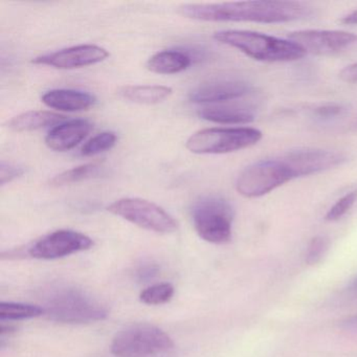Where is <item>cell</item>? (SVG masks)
Here are the masks:
<instances>
[{
	"mask_svg": "<svg viewBox=\"0 0 357 357\" xmlns=\"http://www.w3.org/2000/svg\"><path fill=\"white\" fill-rule=\"evenodd\" d=\"M179 13L190 20L213 22H258L286 24L303 20L310 10L298 1L257 0L221 3H193L179 8Z\"/></svg>",
	"mask_w": 357,
	"mask_h": 357,
	"instance_id": "6da1fadb",
	"label": "cell"
},
{
	"mask_svg": "<svg viewBox=\"0 0 357 357\" xmlns=\"http://www.w3.org/2000/svg\"><path fill=\"white\" fill-rule=\"evenodd\" d=\"M215 40L229 45L257 61L280 63L302 59L306 52L289 39L252 31L227 30L215 33Z\"/></svg>",
	"mask_w": 357,
	"mask_h": 357,
	"instance_id": "7a4b0ae2",
	"label": "cell"
},
{
	"mask_svg": "<svg viewBox=\"0 0 357 357\" xmlns=\"http://www.w3.org/2000/svg\"><path fill=\"white\" fill-rule=\"evenodd\" d=\"M234 217L233 206L220 196H204L192 208V220L196 231L202 239L210 243L231 241Z\"/></svg>",
	"mask_w": 357,
	"mask_h": 357,
	"instance_id": "3957f363",
	"label": "cell"
},
{
	"mask_svg": "<svg viewBox=\"0 0 357 357\" xmlns=\"http://www.w3.org/2000/svg\"><path fill=\"white\" fill-rule=\"evenodd\" d=\"M262 132L252 127L202 129L188 139L187 149L196 154H225L257 145Z\"/></svg>",
	"mask_w": 357,
	"mask_h": 357,
	"instance_id": "277c9868",
	"label": "cell"
},
{
	"mask_svg": "<svg viewBox=\"0 0 357 357\" xmlns=\"http://www.w3.org/2000/svg\"><path fill=\"white\" fill-rule=\"evenodd\" d=\"M294 179V173L283 158L259 160L240 173L236 190L243 197H262Z\"/></svg>",
	"mask_w": 357,
	"mask_h": 357,
	"instance_id": "5b68a950",
	"label": "cell"
},
{
	"mask_svg": "<svg viewBox=\"0 0 357 357\" xmlns=\"http://www.w3.org/2000/svg\"><path fill=\"white\" fill-rule=\"evenodd\" d=\"M174 346L172 338L160 328L137 324L121 330L112 342L116 357H146L166 352Z\"/></svg>",
	"mask_w": 357,
	"mask_h": 357,
	"instance_id": "8992f818",
	"label": "cell"
},
{
	"mask_svg": "<svg viewBox=\"0 0 357 357\" xmlns=\"http://www.w3.org/2000/svg\"><path fill=\"white\" fill-rule=\"evenodd\" d=\"M45 313L52 321L64 324L95 323L108 315L103 304L78 289L58 292L50 300Z\"/></svg>",
	"mask_w": 357,
	"mask_h": 357,
	"instance_id": "52a82bcc",
	"label": "cell"
},
{
	"mask_svg": "<svg viewBox=\"0 0 357 357\" xmlns=\"http://www.w3.org/2000/svg\"><path fill=\"white\" fill-rule=\"evenodd\" d=\"M108 212L142 229L158 234H170L177 222L162 206L142 198H122L107 206Z\"/></svg>",
	"mask_w": 357,
	"mask_h": 357,
	"instance_id": "ba28073f",
	"label": "cell"
},
{
	"mask_svg": "<svg viewBox=\"0 0 357 357\" xmlns=\"http://www.w3.org/2000/svg\"><path fill=\"white\" fill-rule=\"evenodd\" d=\"M288 39L306 53L335 56L357 50V35L344 31L303 30L290 33Z\"/></svg>",
	"mask_w": 357,
	"mask_h": 357,
	"instance_id": "9c48e42d",
	"label": "cell"
},
{
	"mask_svg": "<svg viewBox=\"0 0 357 357\" xmlns=\"http://www.w3.org/2000/svg\"><path fill=\"white\" fill-rule=\"evenodd\" d=\"M91 237L72 229H59L37 240L29 248V255L40 260H55L93 248Z\"/></svg>",
	"mask_w": 357,
	"mask_h": 357,
	"instance_id": "30bf717a",
	"label": "cell"
},
{
	"mask_svg": "<svg viewBox=\"0 0 357 357\" xmlns=\"http://www.w3.org/2000/svg\"><path fill=\"white\" fill-rule=\"evenodd\" d=\"M282 158L291 169L294 178L317 174L346 162V156L340 152L317 148H298L288 151Z\"/></svg>",
	"mask_w": 357,
	"mask_h": 357,
	"instance_id": "8fae6325",
	"label": "cell"
},
{
	"mask_svg": "<svg viewBox=\"0 0 357 357\" xmlns=\"http://www.w3.org/2000/svg\"><path fill=\"white\" fill-rule=\"evenodd\" d=\"M252 85L242 79H215L195 87L189 93V99L193 103L215 105L243 99L252 95Z\"/></svg>",
	"mask_w": 357,
	"mask_h": 357,
	"instance_id": "7c38bea8",
	"label": "cell"
},
{
	"mask_svg": "<svg viewBox=\"0 0 357 357\" xmlns=\"http://www.w3.org/2000/svg\"><path fill=\"white\" fill-rule=\"evenodd\" d=\"M109 53L98 45H85L68 47L55 53L35 58L33 63L51 66L57 70H76L105 61Z\"/></svg>",
	"mask_w": 357,
	"mask_h": 357,
	"instance_id": "4fadbf2b",
	"label": "cell"
},
{
	"mask_svg": "<svg viewBox=\"0 0 357 357\" xmlns=\"http://www.w3.org/2000/svg\"><path fill=\"white\" fill-rule=\"evenodd\" d=\"M198 116L208 122L225 125L250 124L256 120L257 107L243 101L208 105L198 110Z\"/></svg>",
	"mask_w": 357,
	"mask_h": 357,
	"instance_id": "5bb4252c",
	"label": "cell"
},
{
	"mask_svg": "<svg viewBox=\"0 0 357 357\" xmlns=\"http://www.w3.org/2000/svg\"><path fill=\"white\" fill-rule=\"evenodd\" d=\"M93 129L89 121L70 120L54 127L45 137V144L54 151L64 152L74 149Z\"/></svg>",
	"mask_w": 357,
	"mask_h": 357,
	"instance_id": "9a60e30c",
	"label": "cell"
},
{
	"mask_svg": "<svg viewBox=\"0 0 357 357\" xmlns=\"http://www.w3.org/2000/svg\"><path fill=\"white\" fill-rule=\"evenodd\" d=\"M41 100L47 107L66 112H82L96 103V98L91 93L74 89H53L45 93Z\"/></svg>",
	"mask_w": 357,
	"mask_h": 357,
	"instance_id": "2e32d148",
	"label": "cell"
},
{
	"mask_svg": "<svg viewBox=\"0 0 357 357\" xmlns=\"http://www.w3.org/2000/svg\"><path fill=\"white\" fill-rule=\"evenodd\" d=\"M66 120L62 114L41 110H31L15 116L8 122V127L16 132L39 130L61 124Z\"/></svg>",
	"mask_w": 357,
	"mask_h": 357,
	"instance_id": "e0dca14e",
	"label": "cell"
},
{
	"mask_svg": "<svg viewBox=\"0 0 357 357\" xmlns=\"http://www.w3.org/2000/svg\"><path fill=\"white\" fill-rule=\"evenodd\" d=\"M192 64L191 56L181 51H162L152 56L147 68L154 74L174 75L188 70Z\"/></svg>",
	"mask_w": 357,
	"mask_h": 357,
	"instance_id": "ac0fdd59",
	"label": "cell"
},
{
	"mask_svg": "<svg viewBox=\"0 0 357 357\" xmlns=\"http://www.w3.org/2000/svg\"><path fill=\"white\" fill-rule=\"evenodd\" d=\"M119 93L121 97L133 103L154 105L170 97L172 89L160 85H135L123 87Z\"/></svg>",
	"mask_w": 357,
	"mask_h": 357,
	"instance_id": "d6986e66",
	"label": "cell"
},
{
	"mask_svg": "<svg viewBox=\"0 0 357 357\" xmlns=\"http://www.w3.org/2000/svg\"><path fill=\"white\" fill-rule=\"evenodd\" d=\"M102 170H103V168L98 164L83 165V166L64 171L61 174L54 177L51 183L52 185H55V187H62V185L80 183V181L99 176L100 174H102Z\"/></svg>",
	"mask_w": 357,
	"mask_h": 357,
	"instance_id": "ffe728a7",
	"label": "cell"
},
{
	"mask_svg": "<svg viewBox=\"0 0 357 357\" xmlns=\"http://www.w3.org/2000/svg\"><path fill=\"white\" fill-rule=\"evenodd\" d=\"M45 313V309L37 305L24 303H0V319L3 321H20V319H34Z\"/></svg>",
	"mask_w": 357,
	"mask_h": 357,
	"instance_id": "44dd1931",
	"label": "cell"
},
{
	"mask_svg": "<svg viewBox=\"0 0 357 357\" xmlns=\"http://www.w3.org/2000/svg\"><path fill=\"white\" fill-rule=\"evenodd\" d=\"M174 291L172 284H154L142 291L139 300L144 304L151 305V306L166 304V303L170 302L171 298L174 296Z\"/></svg>",
	"mask_w": 357,
	"mask_h": 357,
	"instance_id": "7402d4cb",
	"label": "cell"
},
{
	"mask_svg": "<svg viewBox=\"0 0 357 357\" xmlns=\"http://www.w3.org/2000/svg\"><path fill=\"white\" fill-rule=\"evenodd\" d=\"M118 141L116 133L102 132L89 139L82 147L81 154L83 156H93L102 152L112 149Z\"/></svg>",
	"mask_w": 357,
	"mask_h": 357,
	"instance_id": "603a6c76",
	"label": "cell"
},
{
	"mask_svg": "<svg viewBox=\"0 0 357 357\" xmlns=\"http://www.w3.org/2000/svg\"><path fill=\"white\" fill-rule=\"evenodd\" d=\"M357 202V190L349 192L340 197L328 211L325 220L329 222L340 220L344 216Z\"/></svg>",
	"mask_w": 357,
	"mask_h": 357,
	"instance_id": "cb8c5ba5",
	"label": "cell"
},
{
	"mask_svg": "<svg viewBox=\"0 0 357 357\" xmlns=\"http://www.w3.org/2000/svg\"><path fill=\"white\" fill-rule=\"evenodd\" d=\"M328 248V241L326 238L315 237L309 244L308 252H307L306 262L308 264H317L321 257L325 254Z\"/></svg>",
	"mask_w": 357,
	"mask_h": 357,
	"instance_id": "d4e9b609",
	"label": "cell"
},
{
	"mask_svg": "<svg viewBox=\"0 0 357 357\" xmlns=\"http://www.w3.org/2000/svg\"><path fill=\"white\" fill-rule=\"evenodd\" d=\"M24 172L22 167L3 160L0 164V183L1 185H5L7 183H11L14 179L22 176Z\"/></svg>",
	"mask_w": 357,
	"mask_h": 357,
	"instance_id": "484cf974",
	"label": "cell"
},
{
	"mask_svg": "<svg viewBox=\"0 0 357 357\" xmlns=\"http://www.w3.org/2000/svg\"><path fill=\"white\" fill-rule=\"evenodd\" d=\"M344 112V108L337 104H326V105L321 106V107L315 109V114L319 118L329 119L333 116H338Z\"/></svg>",
	"mask_w": 357,
	"mask_h": 357,
	"instance_id": "4316f807",
	"label": "cell"
},
{
	"mask_svg": "<svg viewBox=\"0 0 357 357\" xmlns=\"http://www.w3.org/2000/svg\"><path fill=\"white\" fill-rule=\"evenodd\" d=\"M340 78L342 79L344 82L357 83V63H353L346 66V68L340 73Z\"/></svg>",
	"mask_w": 357,
	"mask_h": 357,
	"instance_id": "83f0119b",
	"label": "cell"
},
{
	"mask_svg": "<svg viewBox=\"0 0 357 357\" xmlns=\"http://www.w3.org/2000/svg\"><path fill=\"white\" fill-rule=\"evenodd\" d=\"M158 273V267L156 265L148 264L145 266H142L137 271V277L139 280H150L155 277Z\"/></svg>",
	"mask_w": 357,
	"mask_h": 357,
	"instance_id": "f1b7e54d",
	"label": "cell"
},
{
	"mask_svg": "<svg viewBox=\"0 0 357 357\" xmlns=\"http://www.w3.org/2000/svg\"><path fill=\"white\" fill-rule=\"evenodd\" d=\"M340 22L344 24H348V26H357V10L351 12L348 15L344 16L340 20Z\"/></svg>",
	"mask_w": 357,
	"mask_h": 357,
	"instance_id": "f546056e",
	"label": "cell"
},
{
	"mask_svg": "<svg viewBox=\"0 0 357 357\" xmlns=\"http://www.w3.org/2000/svg\"><path fill=\"white\" fill-rule=\"evenodd\" d=\"M356 285H357V281H356Z\"/></svg>",
	"mask_w": 357,
	"mask_h": 357,
	"instance_id": "4dcf8cb0",
	"label": "cell"
}]
</instances>
